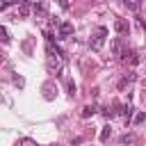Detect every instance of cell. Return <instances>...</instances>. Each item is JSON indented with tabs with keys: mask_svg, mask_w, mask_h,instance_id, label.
<instances>
[{
	"mask_svg": "<svg viewBox=\"0 0 146 146\" xmlns=\"http://www.w3.org/2000/svg\"><path fill=\"white\" fill-rule=\"evenodd\" d=\"M105 39H107V27H105V25H98V27L94 30L91 39H89V48L98 52V50L105 46Z\"/></svg>",
	"mask_w": 146,
	"mask_h": 146,
	"instance_id": "cell-1",
	"label": "cell"
},
{
	"mask_svg": "<svg viewBox=\"0 0 146 146\" xmlns=\"http://www.w3.org/2000/svg\"><path fill=\"white\" fill-rule=\"evenodd\" d=\"M46 64H48V71H50V73H59V71H62V55L48 52V57H46Z\"/></svg>",
	"mask_w": 146,
	"mask_h": 146,
	"instance_id": "cell-2",
	"label": "cell"
},
{
	"mask_svg": "<svg viewBox=\"0 0 146 146\" xmlns=\"http://www.w3.org/2000/svg\"><path fill=\"white\" fill-rule=\"evenodd\" d=\"M59 39H66V36H71L73 34V23H59Z\"/></svg>",
	"mask_w": 146,
	"mask_h": 146,
	"instance_id": "cell-3",
	"label": "cell"
},
{
	"mask_svg": "<svg viewBox=\"0 0 146 146\" xmlns=\"http://www.w3.org/2000/svg\"><path fill=\"white\" fill-rule=\"evenodd\" d=\"M114 30H116L119 34H128V32H130V25H128L123 18H116V21H114Z\"/></svg>",
	"mask_w": 146,
	"mask_h": 146,
	"instance_id": "cell-4",
	"label": "cell"
},
{
	"mask_svg": "<svg viewBox=\"0 0 146 146\" xmlns=\"http://www.w3.org/2000/svg\"><path fill=\"white\" fill-rule=\"evenodd\" d=\"M121 59H123V62H128V64H132V66L139 62V57H137V52H135V50H123Z\"/></svg>",
	"mask_w": 146,
	"mask_h": 146,
	"instance_id": "cell-5",
	"label": "cell"
},
{
	"mask_svg": "<svg viewBox=\"0 0 146 146\" xmlns=\"http://www.w3.org/2000/svg\"><path fill=\"white\" fill-rule=\"evenodd\" d=\"M112 52H114L116 57H121V55H123V46H121V39H114V41H112Z\"/></svg>",
	"mask_w": 146,
	"mask_h": 146,
	"instance_id": "cell-6",
	"label": "cell"
},
{
	"mask_svg": "<svg viewBox=\"0 0 146 146\" xmlns=\"http://www.w3.org/2000/svg\"><path fill=\"white\" fill-rule=\"evenodd\" d=\"M46 14H48V9H46V5H43V2L34 5V16H46Z\"/></svg>",
	"mask_w": 146,
	"mask_h": 146,
	"instance_id": "cell-7",
	"label": "cell"
},
{
	"mask_svg": "<svg viewBox=\"0 0 146 146\" xmlns=\"http://www.w3.org/2000/svg\"><path fill=\"white\" fill-rule=\"evenodd\" d=\"M27 14H30V5H27V2H21V9H18V16H21V18H27Z\"/></svg>",
	"mask_w": 146,
	"mask_h": 146,
	"instance_id": "cell-8",
	"label": "cell"
},
{
	"mask_svg": "<svg viewBox=\"0 0 146 146\" xmlns=\"http://www.w3.org/2000/svg\"><path fill=\"white\" fill-rule=\"evenodd\" d=\"M96 114V107L94 105H87L84 110H82V119H89V116H94Z\"/></svg>",
	"mask_w": 146,
	"mask_h": 146,
	"instance_id": "cell-9",
	"label": "cell"
},
{
	"mask_svg": "<svg viewBox=\"0 0 146 146\" xmlns=\"http://www.w3.org/2000/svg\"><path fill=\"white\" fill-rule=\"evenodd\" d=\"M121 114H123L125 119H130V116H132V105H130V103H125V105L121 107Z\"/></svg>",
	"mask_w": 146,
	"mask_h": 146,
	"instance_id": "cell-10",
	"label": "cell"
},
{
	"mask_svg": "<svg viewBox=\"0 0 146 146\" xmlns=\"http://www.w3.org/2000/svg\"><path fill=\"white\" fill-rule=\"evenodd\" d=\"M110 135H112V128H110V125H105V128L100 130V141H107V139H110Z\"/></svg>",
	"mask_w": 146,
	"mask_h": 146,
	"instance_id": "cell-11",
	"label": "cell"
},
{
	"mask_svg": "<svg viewBox=\"0 0 146 146\" xmlns=\"http://www.w3.org/2000/svg\"><path fill=\"white\" fill-rule=\"evenodd\" d=\"M132 80H135V73H128V75H125V78L119 82V89H123V87H125L128 82H132Z\"/></svg>",
	"mask_w": 146,
	"mask_h": 146,
	"instance_id": "cell-12",
	"label": "cell"
},
{
	"mask_svg": "<svg viewBox=\"0 0 146 146\" xmlns=\"http://www.w3.org/2000/svg\"><path fill=\"white\" fill-rule=\"evenodd\" d=\"M66 89H68V94H71V96H75V82H73V80H68V82H66Z\"/></svg>",
	"mask_w": 146,
	"mask_h": 146,
	"instance_id": "cell-13",
	"label": "cell"
},
{
	"mask_svg": "<svg viewBox=\"0 0 146 146\" xmlns=\"http://www.w3.org/2000/svg\"><path fill=\"white\" fill-rule=\"evenodd\" d=\"M144 121H146V112H139V114L135 116V123L139 125V123H144Z\"/></svg>",
	"mask_w": 146,
	"mask_h": 146,
	"instance_id": "cell-14",
	"label": "cell"
},
{
	"mask_svg": "<svg viewBox=\"0 0 146 146\" xmlns=\"http://www.w3.org/2000/svg\"><path fill=\"white\" fill-rule=\"evenodd\" d=\"M135 141V135H123L121 137V144H132Z\"/></svg>",
	"mask_w": 146,
	"mask_h": 146,
	"instance_id": "cell-15",
	"label": "cell"
},
{
	"mask_svg": "<svg viewBox=\"0 0 146 146\" xmlns=\"http://www.w3.org/2000/svg\"><path fill=\"white\" fill-rule=\"evenodd\" d=\"M21 146H36V141L30 139V137H25V139H21Z\"/></svg>",
	"mask_w": 146,
	"mask_h": 146,
	"instance_id": "cell-16",
	"label": "cell"
},
{
	"mask_svg": "<svg viewBox=\"0 0 146 146\" xmlns=\"http://www.w3.org/2000/svg\"><path fill=\"white\" fill-rule=\"evenodd\" d=\"M0 34H2V41H9V30H7L5 25L0 27Z\"/></svg>",
	"mask_w": 146,
	"mask_h": 146,
	"instance_id": "cell-17",
	"label": "cell"
},
{
	"mask_svg": "<svg viewBox=\"0 0 146 146\" xmlns=\"http://www.w3.org/2000/svg\"><path fill=\"white\" fill-rule=\"evenodd\" d=\"M144 100H146V96H144Z\"/></svg>",
	"mask_w": 146,
	"mask_h": 146,
	"instance_id": "cell-18",
	"label": "cell"
}]
</instances>
